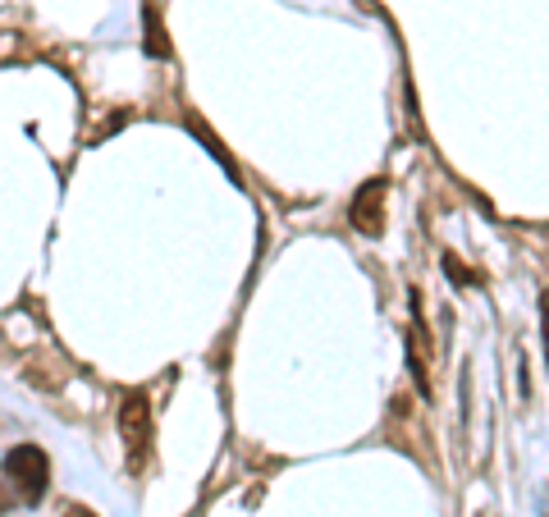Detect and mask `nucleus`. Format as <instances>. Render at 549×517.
<instances>
[{
  "instance_id": "nucleus-4",
  "label": "nucleus",
  "mask_w": 549,
  "mask_h": 517,
  "mask_svg": "<svg viewBox=\"0 0 549 517\" xmlns=\"http://www.w3.org/2000/svg\"><path fill=\"white\" fill-rule=\"evenodd\" d=\"M142 19H147V55H156V60H161V55H170V37L161 33V14H156V5H147V10H142Z\"/></svg>"
},
{
  "instance_id": "nucleus-3",
  "label": "nucleus",
  "mask_w": 549,
  "mask_h": 517,
  "mask_svg": "<svg viewBox=\"0 0 549 517\" xmlns=\"http://www.w3.org/2000/svg\"><path fill=\"white\" fill-rule=\"evenodd\" d=\"M385 197H389L385 179H366V184L357 188L353 206H348V220H353L357 234H366V238L385 234Z\"/></svg>"
},
{
  "instance_id": "nucleus-2",
  "label": "nucleus",
  "mask_w": 549,
  "mask_h": 517,
  "mask_svg": "<svg viewBox=\"0 0 549 517\" xmlns=\"http://www.w3.org/2000/svg\"><path fill=\"white\" fill-rule=\"evenodd\" d=\"M5 476H10L14 499L42 504L46 485H51V458H46L37 444H14V449L5 453Z\"/></svg>"
},
{
  "instance_id": "nucleus-1",
  "label": "nucleus",
  "mask_w": 549,
  "mask_h": 517,
  "mask_svg": "<svg viewBox=\"0 0 549 517\" xmlns=\"http://www.w3.org/2000/svg\"><path fill=\"white\" fill-rule=\"evenodd\" d=\"M119 440H124V458H129V472L138 476L151 463V399L142 389L124 394L119 403Z\"/></svg>"
},
{
  "instance_id": "nucleus-6",
  "label": "nucleus",
  "mask_w": 549,
  "mask_h": 517,
  "mask_svg": "<svg viewBox=\"0 0 549 517\" xmlns=\"http://www.w3.org/2000/svg\"><path fill=\"white\" fill-rule=\"evenodd\" d=\"M10 508H14V490H10V485H5V481H0V517L10 513Z\"/></svg>"
},
{
  "instance_id": "nucleus-5",
  "label": "nucleus",
  "mask_w": 549,
  "mask_h": 517,
  "mask_svg": "<svg viewBox=\"0 0 549 517\" xmlns=\"http://www.w3.org/2000/svg\"><path fill=\"white\" fill-rule=\"evenodd\" d=\"M444 270H449V280H458V284H472L476 280L467 266H458V257H444Z\"/></svg>"
},
{
  "instance_id": "nucleus-7",
  "label": "nucleus",
  "mask_w": 549,
  "mask_h": 517,
  "mask_svg": "<svg viewBox=\"0 0 549 517\" xmlns=\"http://www.w3.org/2000/svg\"><path fill=\"white\" fill-rule=\"evenodd\" d=\"M65 517H97V513H92V508H83V504H69Z\"/></svg>"
}]
</instances>
